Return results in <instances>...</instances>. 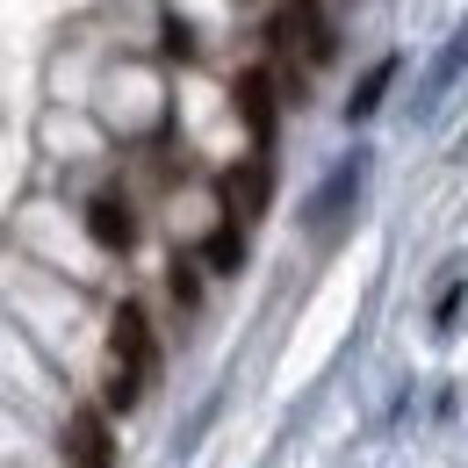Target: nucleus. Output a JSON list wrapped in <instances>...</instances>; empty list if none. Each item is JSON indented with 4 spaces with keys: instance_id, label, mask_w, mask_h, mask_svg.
Instances as JSON below:
<instances>
[{
    "instance_id": "obj_1",
    "label": "nucleus",
    "mask_w": 468,
    "mask_h": 468,
    "mask_svg": "<svg viewBox=\"0 0 468 468\" xmlns=\"http://www.w3.org/2000/svg\"><path fill=\"white\" fill-rule=\"evenodd\" d=\"M109 353H116V375H130V382H152V375H159V339H152V317H144L137 303H122V310H116Z\"/></svg>"
},
{
    "instance_id": "obj_5",
    "label": "nucleus",
    "mask_w": 468,
    "mask_h": 468,
    "mask_svg": "<svg viewBox=\"0 0 468 468\" xmlns=\"http://www.w3.org/2000/svg\"><path fill=\"white\" fill-rule=\"evenodd\" d=\"M238 116H245V130H252L260 144L274 137V80H267V72H245V80H238Z\"/></svg>"
},
{
    "instance_id": "obj_6",
    "label": "nucleus",
    "mask_w": 468,
    "mask_h": 468,
    "mask_svg": "<svg viewBox=\"0 0 468 468\" xmlns=\"http://www.w3.org/2000/svg\"><path fill=\"white\" fill-rule=\"evenodd\" d=\"M353 187H360V159H346V166H339V180H324V187H317V202H310V224H317V231L346 217Z\"/></svg>"
},
{
    "instance_id": "obj_3",
    "label": "nucleus",
    "mask_w": 468,
    "mask_h": 468,
    "mask_svg": "<svg viewBox=\"0 0 468 468\" xmlns=\"http://www.w3.org/2000/svg\"><path fill=\"white\" fill-rule=\"evenodd\" d=\"M87 231H94L101 252H130V245H137V217H130L122 195H94V202H87Z\"/></svg>"
},
{
    "instance_id": "obj_7",
    "label": "nucleus",
    "mask_w": 468,
    "mask_h": 468,
    "mask_svg": "<svg viewBox=\"0 0 468 468\" xmlns=\"http://www.w3.org/2000/svg\"><path fill=\"white\" fill-rule=\"evenodd\" d=\"M462 65H468V29H454V44H447V51L432 58V72H425V109H432V101L454 87V72H462Z\"/></svg>"
},
{
    "instance_id": "obj_2",
    "label": "nucleus",
    "mask_w": 468,
    "mask_h": 468,
    "mask_svg": "<svg viewBox=\"0 0 468 468\" xmlns=\"http://www.w3.org/2000/svg\"><path fill=\"white\" fill-rule=\"evenodd\" d=\"M65 468H116V432H109L101 410L65 418Z\"/></svg>"
},
{
    "instance_id": "obj_4",
    "label": "nucleus",
    "mask_w": 468,
    "mask_h": 468,
    "mask_svg": "<svg viewBox=\"0 0 468 468\" xmlns=\"http://www.w3.org/2000/svg\"><path fill=\"white\" fill-rule=\"evenodd\" d=\"M224 209H231V224H252L267 209V159H245L224 174Z\"/></svg>"
},
{
    "instance_id": "obj_10",
    "label": "nucleus",
    "mask_w": 468,
    "mask_h": 468,
    "mask_svg": "<svg viewBox=\"0 0 468 468\" xmlns=\"http://www.w3.org/2000/svg\"><path fill=\"white\" fill-rule=\"evenodd\" d=\"M174 303H180V310H195V303H202V282H195V260H174Z\"/></svg>"
},
{
    "instance_id": "obj_8",
    "label": "nucleus",
    "mask_w": 468,
    "mask_h": 468,
    "mask_svg": "<svg viewBox=\"0 0 468 468\" xmlns=\"http://www.w3.org/2000/svg\"><path fill=\"white\" fill-rule=\"evenodd\" d=\"M389 80H397V58H382V65H375V72H367V80H360V87H353L346 116H353V122H367V116H375V109H382V94H389Z\"/></svg>"
},
{
    "instance_id": "obj_9",
    "label": "nucleus",
    "mask_w": 468,
    "mask_h": 468,
    "mask_svg": "<svg viewBox=\"0 0 468 468\" xmlns=\"http://www.w3.org/2000/svg\"><path fill=\"white\" fill-rule=\"evenodd\" d=\"M202 267H209V274H238V267H245V238H238V224L209 231V245H202Z\"/></svg>"
}]
</instances>
